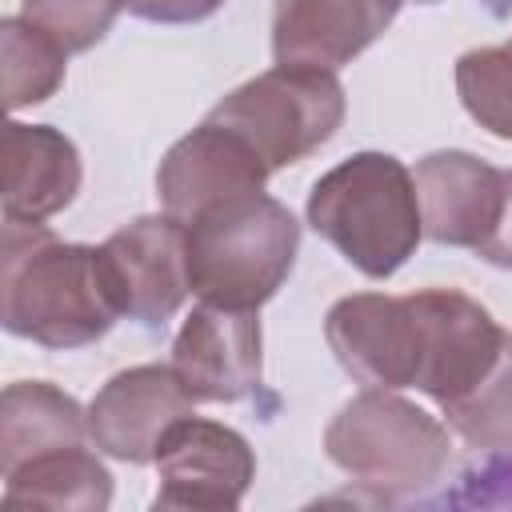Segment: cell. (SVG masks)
<instances>
[{
  "label": "cell",
  "instance_id": "1",
  "mask_svg": "<svg viewBox=\"0 0 512 512\" xmlns=\"http://www.w3.org/2000/svg\"><path fill=\"white\" fill-rule=\"evenodd\" d=\"M0 292L4 328L44 348L92 344L120 316L100 248L60 244L36 220H4Z\"/></svg>",
  "mask_w": 512,
  "mask_h": 512
},
{
  "label": "cell",
  "instance_id": "2",
  "mask_svg": "<svg viewBox=\"0 0 512 512\" xmlns=\"http://www.w3.org/2000/svg\"><path fill=\"white\" fill-rule=\"evenodd\" d=\"M300 224L292 212L256 192L224 196L184 220L188 288L204 304L260 308L292 272Z\"/></svg>",
  "mask_w": 512,
  "mask_h": 512
},
{
  "label": "cell",
  "instance_id": "3",
  "mask_svg": "<svg viewBox=\"0 0 512 512\" xmlns=\"http://www.w3.org/2000/svg\"><path fill=\"white\" fill-rule=\"evenodd\" d=\"M308 224L364 276H392L424 232L412 172L388 152H360L316 180Z\"/></svg>",
  "mask_w": 512,
  "mask_h": 512
},
{
  "label": "cell",
  "instance_id": "4",
  "mask_svg": "<svg viewBox=\"0 0 512 512\" xmlns=\"http://www.w3.org/2000/svg\"><path fill=\"white\" fill-rule=\"evenodd\" d=\"M324 448L344 476L380 500L420 496L452 460L444 424L384 388L348 400L328 424Z\"/></svg>",
  "mask_w": 512,
  "mask_h": 512
},
{
  "label": "cell",
  "instance_id": "5",
  "mask_svg": "<svg viewBox=\"0 0 512 512\" xmlns=\"http://www.w3.org/2000/svg\"><path fill=\"white\" fill-rule=\"evenodd\" d=\"M208 120L236 132L268 168H284L316 152L340 128L344 88L324 68L276 64L228 92Z\"/></svg>",
  "mask_w": 512,
  "mask_h": 512
},
{
  "label": "cell",
  "instance_id": "6",
  "mask_svg": "<svg viewBox=\"0 0 512 512\" xmlns=\"http://www.w3.org/2000/svg\"><path fill=\"white\" fill-rule=\"evenodd\" d=\"M420 352H416V384L440 408L468 396L500 356L504 332L472 296L456 288H424L412 292Z\"/></svg>",
  "mask_w": 512,
  "mask_h": 512
},
{
  "label": "cell",
  "instance_id": "7",
  "mask_svg": "<svg viewBox=\"0 0 512 512\" xmlns=\"http://www.w3.org/2000/svg\"><path fill=\"white\" fill-rule=\"evenodd\" d=\"M156 468H160L156 508L216 512V508H236L244 500L256 476V456L240 432L184 416L164 432L156 448Z\"/></svg>",
  "mask_w": 512,
  "mask_h": 512
},
{
  "label": "cell",
  "instance_id": "8",
  "mask_svg": "<svg viewBox=\"0 0 512 512\" xmlns=\"http://www.w3.org/2000/svg\"><path fill=\"white\" fill-rule=\"evenodd\" d=\"M100 264L120 316L164 324L188 292L184 224L176 216H144L100 244Z\"/></svg>",
  "mask_w": 512,
  "mask_h": 512
},
{
  "label": "cell",
  "instance_id": "9",
  "mask_svg": "<svg viewBox=\"0 0 512 512\" xmlns=\"http://www.w3.org/2000/svg\"><path fill=\"white\" fill-rule=\"evenodd\" d=\"M324 336L360 384L368 388H412L416 384V352L420 328L412 296H344L332 304Z\"/></svg>",
  "mask_w": 512,
  "mask_h": 512
},
{
  "label": "cell",
  "instance_id": "10",
  "mask_svg": "<svg viewBox=\"0 0 512 512\" xmlns=\"http://www.w3.org/2000/svg\"><path fill=\"white\" fill-rule=\"evenodd\" d=\"M184 416H192V396L180 384L176 368L144 364L112 376L96 392V400L88 404V436L116 460L148 464L156 460L164 432Z\"/></svg>",
  "mask_w": 512,
  "mask_h": 512
},
{
  "label": "cell",
  "instance_id": "11",
  "mask_svg": "<svg viewBox=\"0 0 512 512\" xmlns=\"http://www.w3.org/2000/svg\"><path fill=\"white\" fill-rule=\"evenodd\" d=\"M172 368L192 400H240L260 388V320L256 308H196L176 344Z\"/></svg>",
  "mask_w": 512,
  "mask_h": 512
},
{
  "label": "cell",
  "instance_id": "12",
  "mask_svg": "<svg viewBox=\"0 0 512 512\" xmlns=\"http://www.w3.org/2000/svg\"><path fill=\"white\" fill-rule=\"evenodd\" d=\"M268 172L272 168L236 132H228L216 120H204L192 136H184L180 144L168 148V156L156 172V188H160L164 212L184 224L200 208H208L224 196L264 188Z\"/></svg>",
  "mask_w": 512,
  "mask_h": 512
},
{
  "label": "cell",
  "instance_id": "13",
  "mask_svg": "<svg viewBox=\"0 0 512 512\" xmlns=\"http://www.w3.org/2000/svg\"><path fill=\"white\" fill-rule=\"evenodd\" d=\"M404 0H276L272 52L276 64L340 68L360 56L400 12Z\"/></svg>",
  "mask_w": 512,
  "mask_h": 512
},
{
  "label": "cell",
  "instance_id": "14",
  "mask_svg": "<svg viewBox=\"0 0 512 512\" xmlns=\"http://www.w3.org/2000/svg\"><path fill=\"white\" fill-rule=\"evenodd\" d=\"M424 232L436 244L480 248L504 200V172L468 152H432L416 164Z\"/></svg>",
  "mask_w": 512,
  "mask_h": 512
},
{
  "label": "cell",
  "instance_id": "15",
  "mask_svg": "<svg viewBox=\"0 0 512 512\" xmlns=\"http://www.w3.org/2000/svg\"><path fill=\"white\" fill-rule=\"evenodd\" d=\"M4 156V220H44L72 204L80 188L76 144L44 124L12 120L0 140Z\"/></svg>",
  "mask_w": 512,
  "mask_h": 512
},
{
  "label": "cell",
  "instance_id": "16",
  "mask_svg": "<svg viewBox=\"0 0 512 512\" xmlns=\"http://www.w3.org/2000/svg\"><path fill=\"white\" fill-rule=\"evenodd\" d=\"M84 432L88 416L60 388L44 380L8 384L0 400V468L8 476L36 456L76 448L84 444Z\"/></svg>",
  "mask_w": 512,
  "mask_h": 512
},
{
  "label": "cell",
  "instance_id": "17",
  "mask_svg": "<svg viewBox=\"0 0 512 512\" xmlns=\"http://www.w3.org/2000/svg\"><path fill=\"white\" fill-rule=\"evenodd\" d=\"M112 500V476L108 468L76 448H60L48 456H36L4 476V504H36V508H76V512H100Z\"/></svg>",
  "mask_w": 512,
  "mask_h": 512
},
{
  "label": "cell",
  "instance_id": "18",
  "mask_svg": "<svg viewBox=\"0 0 512 512\" xmlns=\"http://www.w3.org/2000/svg\"><path fill=\"white\" fill-rule=\"evenodd\" d=\"M4 52V104L16 112L24 104L48 100L64 80V48L24 16H8L0 24Z\"/></svg>",
  "mask_w": 512,
  "mask_h": 512
},
{
  "label": "cell",
  "instance_id": "19",
  "mask_svg": "<svg viewBox=\"0 0 512 512\" xmlns=\"http://www.w3.org/2000/svg\"><path fill=\"white\" fill-rule=\"evenodd\" d=\"M444 416L460 432V440H468L472 448H484V452L512 448V332H504L500 356L488 368V376L468 396L448 404Z\"/></svg>",
  "mask_w": 512,
  "mask_h": 512
},
{
  "label": "cell",
  "instance_id": "20",
  "mask_svg": "<svg viewBox=\"0 0 512 512\" xmlns=\"http://www.w3.org/2000/svg\"><path fill=\"white\" fill-rule=\"evenodd\" d=\"M456 92L480 128L512 140V40L464 52L456 64Z\"/></svg>",
  "mask_w": 512,
  "mask_h": 512
},
{
  "label": "cell",
  "instance_id": "21",
  "mask_svg": "<svg viewBox=\"0 0 512 512\" xmlns=\"http://www.w3.org/2000/svg\"><path fill=\"white\" fill-rule=\"evenodd\" d=\"M124 0H24V20L44 28L64 52H84L112 28Z\"/></svg>",
  "mask_w": 512,
  "mask_h": 512
},
{
  "label": "cell",
  "instance_id": "22",
  "mask_svg": "<svg viewBox=\"0 0 512 512\" xmlns=\"http://www.w3.org/2000/svg\"><path fill=\"white\" fill-rule=\"evenodd\" d=\"M460 508H512V452L472 468L452 496Z\"/></svg>",
  "mask_w": 512,
  "mask_h": 512
},
{
  "label": "cell",
  "instance_id": "23",
  "mask_svg": "<svg viewBox=\"0 0 512 512\" xmlns=\"http://www.w3.org/2000/svg\"><path fill=\"white\" fill-rule=\"evenodd\" d=\"M224 0H124V8L152 24H192L220 8Z\"/></svg>",
  "mask_w": 512,
  "mask_h": 512
},
{
  "label": "cell",
  "instance_id": "24",
  "mask_svg": "<svg viewBox=\"0 0 512 512\" xmlns=\"http://www.w3.org/2000/svg\"><path fill=\"white\" fill-rule=\"evenodd\" d=\"M480 260L496 264V268H512V172H504V200H500V216L492 224V232L484 236V244L476 248Z\"/></svg>",
  "mask_w": 512,
  "mask_h": 512
},
{
  "label": "cell",
  "instance_id": "25",
  "mask_svg": "<svg viewBox=\"0 0 512 512\" xmlns=\"http://www.w3.org/2000/svg\"><path fill=\"white\" fill-rule=\"evenodd\" d=\"M420 4H432V0H420Z\"/></svg>",
  "mask_w": 512,
  "mask_h": 512
}]
</instances>
